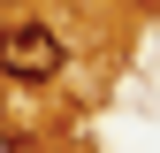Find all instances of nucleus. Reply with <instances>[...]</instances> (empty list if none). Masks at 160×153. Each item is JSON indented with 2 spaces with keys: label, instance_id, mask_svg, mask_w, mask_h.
<instances>
[{
  "label": "nucleus",
  "instance_id": "1",
  "mask_svg": "<svg viewBox=\"0 0 160 153\" xmlns=\"http://www.w3.org/2000/svg\"><path fill=\"white\" fill-rule=\"evenodd\" d=\"M61 61H69V46L38 15H23V23L0 31V76H15V84H46V76H61Z\"/></svg>",
  "mask_w": 160,
  "mask_h": 153
},
{
  "label": "nucleus",
  "instance_id": "2",
  "mask_svg": "<svg viewBox=\"0 0 160 153\" xmlns=\"http://www.w3.org/2000/svg\"><path fill=\"white\" fill-rule=\"evenodd\" d=\"M0 153H23V138H15V130H0Z\"/></svg>",
  "mask_w": 160,
  "mask_h": 153
}]
</instances>
